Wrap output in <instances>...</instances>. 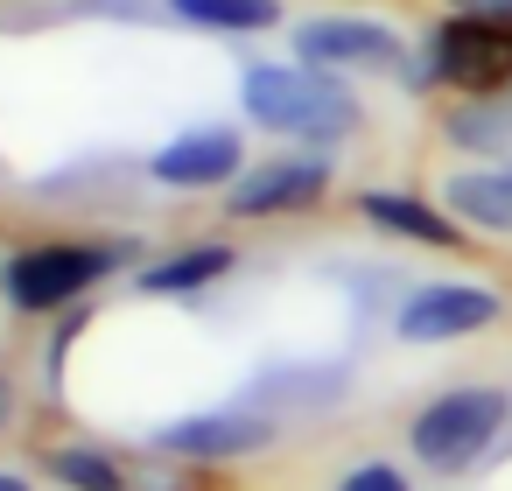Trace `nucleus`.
<instances>
[{
    "label": "nucleus",
    "mask_w": 512,
    "mask_h": 491,
    "mask_svg": "<svg viewBox=\"0 0 512 491\" xmlns=\"http://www.w3.org/2000/svg\"><path fill=\"white\" fill-rule=\"evenodd\" d=\"M330 190V162L323 155H288V162H260L232 183L225 211L232 218H281V211H309Z\"/></svg>",
    "instance_id": "obj_8"
},
{
    "label": "nucleus",
    "mask_w": 512,
    "mask_h": 491,
    "mask_svg": "<svg viewBox=\"0 0 512 491\" xmlns=\"http://www.w3.org/2000/svg\"><path fill=\"white\" fill-rule=\"evenodd\" d=\"M449 141L498 162V155L512 148V92H505V99H498V92H470V99L449 113Z\"/></svg>",
    "instance_id": "obj_12"
},
{
    "label": "nucleus",
    "mask_w": 512,
    "mask_h": 491,
    "mask_svg": "<svg viewBox=\"0 0 512 491\" xmlns=\"http://www.w3.org/2000/svg\"><path fill=\"white\" fill-rule=\"evenodd\" d=\"M0 491H29V477H15V470H0Z\"/></svg>",
    "instance_id": "obj_18"
},
{
    "label": "nucleus",
    "mask_w": 512,
    "mask_h": 491,
    "mask_svg": "<svg viewBox=\"0 0 512 491\" xmlns=\"http://www.w3.org/2000/svg\"><path fill=\"white\" fill-rule=\"evenodd\" d=\"M428 78L456 85V92H498V85H512V29L505 22H477V15L442 22L435 43H428Z\"/></svg>",
    "instance_id": "obj_5"
},
{
    "label": "nucleus",
    "mask_w": 512,
    "mask_h": 491,
    "mask_svg": "<svg viewBox=\"0 0 512 491\" xmlns=\"http://www.w3.org/2000/svg\"><path fill=\"white\" fill-rule=\"evenodd\" d=\"M505 414H512V400H505L498 386H449V393H435V400L414 414L407 449H414L435 477H456V470H470V463L498 442Z\"/></svg>",
    "instance_id": "obj_3"
},
{
    "label": "nucleus",
    "mask_w": 512,
    "mask_h": 491,
    "mask_svg": "<svg viewBox=\"0 0 512 491\" xmlns=\"http://www.w3.org/2000/svg\"><path fill=\"white\" fill-rule=\"evenodd\" d=\"M393 57H400V36L365 15H330L295 29V64H316V71H379Z\"/></svg>",
    "instance_id": "obj_7"
},
{
    "label": "nucleus",
    "mask_w": 512,
    "mask_h": 491,
    "mask_svg": "<svg viewBox=\"0 0 512 491\" xmlns=\"http://www.w3.org/2000/svg\"><path fill=\"white\" fill-rule=\"evenodd\" d=\"M358 211H365L379 232L407 239V246H442V253L463 246V218H456V211H435V204H421V197H407V190H365Z\"/></svg>",
    "instance_id": "obj_10"
},
{
    "label": "nucleus",
    "mask_w": 512,
    "mask_h": 491,
    "mask_svg": "<svg viewBox=\"0 0 512 491\" xmlns=\"http://www.w3.org/2000/svg\"><path fill=\"white\" fill-rule=\"evenodd\" d=\"M232 260H239V253L218 246V239H211V246H183V253L155 260V267L141 274V288H148V295H197V288H211L218 274H232Z\"/></svg>",
    "instance_id": "obj_13"
},
{
    "label": "nucleus",
    "mask_w": 512,
    "mask_h": 491,
    "mask_svg": "<svg viewBox=\"0 0 512 491\" xmlns=\"http://www.w3.org/2000/svg\"><path fill=\"white\" fill-rule=\"evenodd\" d=\"M127 267L120 239H57V246H22L15 260H0V295L22 316H50L64 302H78L85 288H99L106 274Z\"/></svg>",
    "instance_id": "obj_2"
},
{
    "label": "nucleus",
    "mask_w": 512,
    "mask_h": 491,
    "mask_svg": "<svg viewBox=\"0 0 512 491\" xmlns=\"http://www.w3.org/2000/svg\"><path fill=\"white\" fill-rule=\"evenodd\" d=\"M155 449L190 456V463H232V456L274 449V421H267V414H246V407H225V414H183V421L155 428Z\"/></svg>",
    "instance_id": "obj_6"
},
{
    "label": "nucleus",
    "mask_w": 512,
    "mask_h": 491,
    "mask_svg": "<svg viewBox=\"0 0 512 491\" xmlns=\"http://www.w3.org/2000/svg\"><path fill=\"white\" fill-rule=\"evenodd\" d=\"M239 99H246V120L295 141H344L358 127V99L344 92L337 71H316V64H253Z\"/></svg>",
    "instance_id": "obj_1"
},
{
    "label": "nucleus",
    "mask_w": 512,
    "mask_h": 491,
    "mask_svg": "<svg viewBox=\"0 0 512 491\" xmlns=\"http://www.w3.org/2000/svg\"><path fill=\"white\" fill-rule=\"evenodd\" d=\"M50 470H57V484H71V491H127V470L106 456V449H50Z\"/></svg>",
    "instance_id": "obj_15"
},
{
    "label": "nucleus",
    "mask_w": 512,
    "mask_h": 491,
    "mask_svg": "<svg viewBox=\"0 0 512 491\" xmlns=\"http://www.w3.org/2000/svg\"><path fill=\"white\" fill-rule=\"evenodd\" d=\"M505 316V295L484 288V281H435V288H414L400 309H393V337L400 344H456V337H477Z\"/></svg>",
    "instance_id": "obj_4"
},
{
    "label": "nucleus",
    "mask_w": 512,
    "mask_h": 491,
    "mask_svg": "<svg viewBox=\"0 0 512 491\" xmlns=\"http://www.w3.org/2000/svg\"><path fill=\"white\" fill-rule=\"evenodd\" d=\"M176 22H197V29H225V36H253V29H274L281 22V0H169Z\"/></svg>",
    "instance_id": "obj_14"
},
{
    "label": "nucleus",
    "mask_w": 512,
    "mask_h": 491,
    "mask_svg": "<svg viewBox=\"0 0 512 491\" xmlns=\"http://www.w3.org/2000/svg\"><path fill=\"white\" fill-rule=\"evenodd\" d=\"M155 183L169 190H218V183H239L246 176V141L232 127H190L176 134L169 148H155Z\"/></svg>",
    "instance_id": "obj_9"
},
{
    "label": "nucleus",
    "mask_w": 512,
    "mask_h": 491,
    "mask_svg": "<svg viewBox=\"0 0 512 491\" xmlns=\"http://www.w3.org/2000/svg\"><path fill=\"white\" fill-rule=\"evenodd\" d=\"M442 197H449V211H456L463 225H477V232H512V169L491 162V169L449 176Z\"/></svg>",
    "instance_id": "obj_11"
},
{
    "label": "nucleus",
    "mask_w": 512,
    "mask_h": 491,
    "mask_svg": "<svg viewBox=\"0 0 512 491\" xmlns=\"http://www.w3.org/2000/svg\"><path fill=\"white\" fill-rule=\"evenodd\" d=\"M337 491H407V477H400V470H393L386 456H372V463H351Z\"/></svg>",
    "instance_id": "obj_16"
},
{
    "label": "nucleus",
    "mask_w": 512,
    "mask_h": 491,
    "mask_svg": "<svg viewBox=\"0 0 512 491\" xmlns=\"http://www.w3.org/2000/svg\"><path fill=\"white\" fill-rule=\"evenodd\" d=\"M456 15H477V22H505L512 29V0H449Z\"/></svg>",
    "instance_id": "obj_17"
}]
</instances>
